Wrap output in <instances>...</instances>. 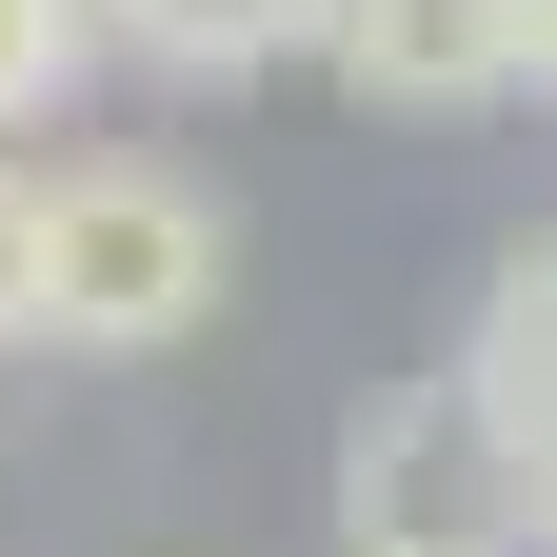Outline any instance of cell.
Masks as SVG:
<instances>
[{
  "label": "cell",
  "mask_w": 557,
  "mask_h": 557,
  "mask_svg": "<svg viewBox=\"0 0 557 557\" xmlns=\"http://www.w3.org/2000/svg\"><path fill=\"white\" fill-rule=\"evenodd\" d=\"M220 319V199L160 160H60L40 180V338L60 359H180Z\"/></svg>",
  "instance_id": "cell-1"
},
{
  "label": "cell",
  "mask_w": 557,
  "mask_h": 557,
  "mask_svg": "<svg viewBox=\"0 0 557 557\" xmlns=\"http://www.w3.org/2000/svg\"><path fill=\"white\" fill-rule=\"evenodd\" d=\"M338 537L359 557H537V458L458 398V359L359 398V438H338Z\"/></svg>",
  "instance_id": "cell-2"
},
{
  "label": "cell",
  "mask_w": 557,
  "mask_h": 557,
  "mask_svg": "<svg viewBox=\"0 0 557 557\" xmlns=\"http://www.w3.org/2000/svg\"><path fill=\"white\" fill-rule=\"evenodd\" d=\"M319 60L379 120H478L518 100V0H319Z\"/></svg>",
  "instance_id": "cell-3"
},
{
  "label": "cell",
  "mask_w": 557,
  "mask_h": 557,
  "mask_svg": "<svg viewBox=\"0 0 557 557\" xmlns=\"http://www.w3.org/2000/svg\"><path fill=\"white\" fill-rule=\"evenodd\" d=\"M458 398H478V418H498V438L557 478V220H537L498 278H478V319H458Z\"/></svg>",
  "instance_id": "cell-4"
},
{
  "label": "cell",
  "mask_w": 557,
  "mask_h": 557,
  "mask_svg": "<svg viewBox=\"0 0 557 557\" xmlns=\"http://www.w3.org/2000/svg\"><path fill=\"white\" fill-rule=\"evenodd\" d=\"M100 40L139 81H278V60H319V0H100Z\"/></svg>",
  "instance_id": "cell-5"
},
{
  "label": "cell",
  "mask_w": 557,
  "mask_h": 557,
  "mask_svg": "<svg viewBox=\"0 0 557 557\" xmlns=\"http://www.w3.org/2000/svg\"><path fill=\"white\" fill-rule=\"evenodd\" d=\"M100 60H120V40H100V0H0V139H21V120H60Z\"/></svg>",
  "instance_id": "cell-6"
},
{
  "label": "cell",
  "mask_w": 557,
  "mask_h": 557,
  "mask_svg": "<svg viewBox=\"0 0 557 557\" xmlns=\"http://www.w3.org/2000/svg\"><path fill=\"white\" fill-rule=\"evenodd\" d=\"M21 338H40V180L0 160V359H21Z\"/></svg>",
  "instance_id": "cell-7"
},
{
  "label": "cell",
  "mask_w": 557,
  "mask_h": 557,
  "mask_svg": "<svg viewBox=\"0 0 557 557\" xmlns=\"http://www.w3.org/2000/svg\"><path fill=\"white\" fill-rule=\"evenodd\" d=\"M518 81H537V100H557V0H518Z\"/></svg>",
  "instance_id": "cell-8"
},
{
  "label": "cell",
  "mask_w": 557,
  "mask_h": 557,
  "mask_svg": "<svg viewBox=\"0 0 557 557\" xmlns=\"http://www.w3.org/2000/svg\"><path fill=\"white\" fill-rule=\"evenodd\" d=\"M537 557H557V478H537Z\"/></svg>",
  "instance_id": "cell-9"
}]
</instances>
